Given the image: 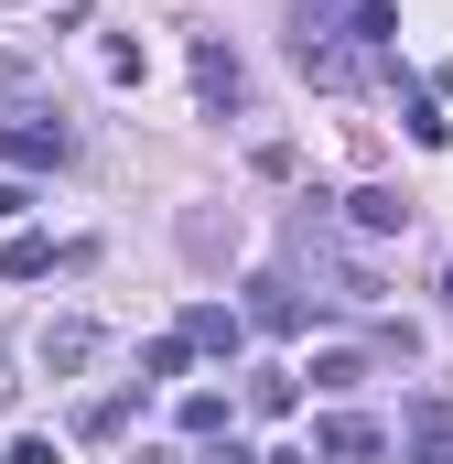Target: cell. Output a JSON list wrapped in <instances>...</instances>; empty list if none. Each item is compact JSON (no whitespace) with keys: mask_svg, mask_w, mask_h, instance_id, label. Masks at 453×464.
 <instances>
[{"mask_svg":"<svg viewBox=\"0 0 453 464\" xmlns=\"http://www.w3.org/2000/svg\"><path fill=\"white\" fill-rule=\"evenodd\" d=\"M345 217H356L367 237H400V227H410V206H400L389 184H356V195H345Z\"/></svg>","mask_w":453,"mask_h":464,"instance_id":"obj_7","label":"cell"},{"mask_svg":"<svg viewBox=\"0 0 453 464\" xmlns=\"http://www.w3.org/2000/svg\"><path fill=\"white\" fill-rule=\"evenodd\" d=\"M184 432L217 443V432H226V389H195V400H184Z\"/></svg>","mask_w":453,"mask_h":464,"instance_id":"obj_11","label":"cell"},{"mask_svg":"<svg viewBox=\"0 0 453 464\" xmlns=\"http://www.w3.org/2000/svg\"><path fill=\"white\" fill-rule=\"evenodd\" d=\"M443 303H453V270H443Z\"/></svg>","mask_w":453,"mask_h":464,"instance_id":"obj_22","label":"cell"},{"mask_svg":"<svg viewBox=\"0 0 453 464\" xmlns=\"http://www.w3.org/2000/svg\"><path fill=\"white\" fill-rule=\"evenodd\" d=\"M140 464H162V454H140Z\"/></svg>","mask_w":453,"mask_h":464,"instance_id":"obj_23","label":"cell"},{"mask_svg":"<svg viewBox=\"0 0 453 464\" xmlns=\"http://www.w3.org/2000/svg\"><path fill=\"white\" fill-rule=\"evenodd\" d=\"M356 378H367V356H313V389H335V400H345Z\"/></svg>","mask_w":453,"mask_h":464,"instance_id":"obj_17","label":"cell"},{"mask_svg":"<svg viewBox=\"0 0 453 464\" xmlns=\"http://www.w3.org/2000/svg\"><path fill=\"white\" fill-rule=\"evenodd\" d=\"M0 464H54V443H43V432H22V443H11Z\"/></svg>","mask_w":453,"mask_h":464,"instance_id":"obj_18","label":"cell"},{"mask_svg":"<svg viewBox=\"0 0 453 464\" xmlns=\"http://www.w3.org/2000/svg\"><path fill=\"white\" fill-rule=\"evenodd\" d=\"M98 65H109V87H140V44H130V33H109V44H98Z\"/></svg>","mask_w":453,"mask_h":464,"instance_id":"obj_14","label":"cell"},{"mask_svg":"<svg viewBox=\"0 0 453 464\" xmlns=\"http://www.w3.org/2000/svg\"><path fill=\"white\" fill-rule=\"evenodd\" d=\"M184 248H195V259H226V248H237V227H217V217L195 206V217H184Z\"/></svg>","mask_w":453,"mask_h":464,"instance_id":"obj_12","label":"cell"},{"mask_svg":"<svg viewBox=\"0 0 453 464\" xmlns=\"http://www.w3.org/2000/svg\"><path fill=\"white\" fill-rule=\"evenodd\" d=\"M22 76H33V65H22V54H0V98H11V87H22Z\"/></svg>","mask_w":453,"mask_h":464,"instance_id":"obj_21","label":"cell"},{"mask_svg":"<svg viewBox=\"0 0 453 464\" xmlns=\"http://www.w3.org/2000/svg\"><path fill=\"white\" fill-rule=\"evenodd\" d=\"M119 421H130V389H119V400H87V421H76V432H87V443H119Z\"/></svg>","mask_w":453,"mask_h":464,"instance_id":"obj_13","label":"cell"},{"mask_svg":"<svg viewBox=\"0 0 453 464\" xmlns=\"http://www.w3.org/2000/svg\"><path fill=\"white\" fill-rule=\"evenodd\" d=\"M248 400H259V411H270V421H281V411H292V400H303V389H292V378H281V367H259V378H248Z\"/></svg>","mask_w":453,"mask_h":464,"instance_id":"obj_16","label":"cell"},{"mask_svg":"<svg viewBox=\"0 0 453 464\" xmlns=\"http://www.w3.org/2000/svg\"><path fill=\"white\" fill-rule=\"evenodd\" d=\"M54 259H65V248H54V237H33V227H22V237H11V259H0V270H11V281H43V270H54Z\"/></svg>","mask_w":453,"mask_h":464,"instance_id":"obj_9","label":"cell"},{"mask_svg":"<svg viewBox=\"0 0 453 464\" xmlns=\"http://www.w3.org/2000/svg\"><path fill=\"white\" fill-rule=\"evenodd\" d=\"M206 464H259V454H237V443H226V432H217V443H206Z\"/></svg>","mask_w":453,"mask_h":464,"instance_id":"obj_20","label":"cell"},{"mask_svg":"<svg viewBox=\"0 0 453 464\" xmlns=\"http://www.w3.org/2000/svg\"><path fill=\"white\" fill-rule=\"evenodd\" d=\"M195 98H206V109H237V98H248V76H237L226 33H195Z\"/></svg>","mask_w":453,"mask_h":464,"instance_id":"obj_2","label":"cell"},{"mask_svg":"<svg viewBox=\"0 0 453 464\" xmlns=\"http://www.w3.org/2000/svg\"><path fill=\"white\" fill-rule=\"evenodd\" d=\"M43 367H54V378H76V367H87V356H98V324H87V314H65V324H43Z\"/></svg>","mask_w":453,"mask_h":464,"instance_id":"obj_5","label":"cell"},{"mask_svg":"<svg viewBox=\"0 0 453 464\" xmlns=\"http://www.w3.org/2000/svg\"><path fill=\"white\" fill-rule=\"evenodd\" d=\"M0 217H33V195H22V173H0Z\"/></svg>","mask_w":453,"mask_h":464,"instance_id":"obj_19","label":"cell"},{"mask_svg":"<svg viewBox=\"0 0 453 464\" xmlns=\"http://www.w3.org/2000/svg\"><path fill=\"white\" fill-rule=\"evenodd\" d=\"M0 151H11V173H54V162L76 151V130L54 109H22V119H0Z\"/></svg>","mask_w":453,"mask_h":464,"instance_id":"obj_1","label":"cell"},{"mask_svg":"<svg viewBox=\"0 0 453 464\" xmlns=\"http://www.w3.org/2000/svg\"><path fill=\"white\" fill-rule=\"evenodd\" d=\"M400 119H410V140H421V151H443V140H453V119L432 109V87H410V98H400Z\"/></svg>","mask_w":453,"mask_h":464,"instance_id":"obj_8","label":"cell"},{"mask_svg":"<svg viewBox=\"0 0 453 464\" xmlns=\"http://www.w3.org/2000/svg\"><path fill=\"white\" fill-rule=\"evenodd\" d=\"M237 324H259V335H292V324H303V292H292L281 270H259V281H248V303H237Z\"/></svg>","mask_w":453,"mask_h":464,"instance_id":"obj_3","label":"cell"},{"mask_svg":"<svg viewBox=\"0 0 453 464\" xmlns=\"http://www.w3.org/2000/svg\"><path fill=\"white\" fill-rule=\"evenodd\" d=\"M173 335H184V346H195V356H237V335H248V324H237L226 303H195V314H184Z\"/></svg>","mask_w":453,"mask_h":464,"instance_id":"obj_6","label":"cell"},{"mask_svg":"<svg viewBox=\"0 0 453 464\" xmlns=\"http://www.w3.org/2000/svg\"><path fill=\"white\" fill-rule=\"evenodd\" d=\"M184 356H195L184 335H151V346H140V378H184Z\"/></svg>","mask_w":453,"mask_h":464,"instance_id":"obj_15","label":"cell"},{"mask_svg":"<svg viewBox=\"0 0 453 464\" xmlns=\"http://www.w3.org/2000/svg\"><path fill=\"white\" fill-rule=\"evenodd\" d=\"M410 443H421V454H453V400H421V411H410Z\"/></svg>","mask_w":453,"mask_h":464,"instance_id":"obj_10","label":"cell"},{"mask_svg":"<svg viewBox=\"0 0 453 464\" xmlns=\"http://www.w3.org/2000/svg\"><path fill=\"white\" fill-rule=\"evenodd\" d=\"M313 443H324V464H378V454H389V432H378V421H356V411H335Z\"/></svg>","mask_w":453,"mask_h":464,"instance_id":"obj_4","label":"cell"}]
</instances>
